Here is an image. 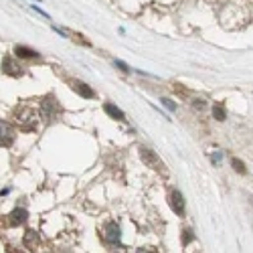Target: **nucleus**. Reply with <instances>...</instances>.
I'll use <instances>...</instances> for the list:
<instances>
[{
  "label": "nucleus",
  "instance_id": "nucleus-17",
  "mask_svg": "<svg viewBox=\"0 0 253 253\" xmlns=\"http://www.w3.org/2000/svg\"><path fill=\"white\" fill-rule=\"evenodd\" d=\"M114 65H116V67H120L124 73H128V71H130V67L126 65V63H122V61H114Z\"/></svg>",
  "mask_w": 253,
  "mask_h": 253
},
{
  "label": "nucleus",
  "instance_id": "nucleus-4",
  "mask_svg": "<svg viewBox=\"0 0 253 253\" xmlns=\"http://www.w3.org/2000/svg\"><path fill=\"white\" fill-rule=\"evenodd\" d=\"M140 154H142V160L148 164V166H152L154 170H158V172H164V168H162V162H160V158L152 152V150H148V148H140Z\"/></svg>",
  "mask_w": 253,
  "mask_h": 253
},
{
  "label": "nucleus",
  "instance_id": "nucleus-15",
  "mask_svg": "<svg viewBox=\"0 0 253 253\" xmlns=\"http://www.w3.org/2000/svg\"><path fill=\"white\" fill-rule=\"evenodd\" d=\"M182 233H184V239H182V243H184V245L193 241V231H191V229H184Z\"/></svg>",
  "mask_w": 253,
  "mask_h": 253
},
{
  "label": "nucleus",
  "instance_id": "nucleus-12",
  "mask_svg": "<svg viewBox=\"0 0 253 253\" xmlns=\"http://www.w3.org/2000/svg\"><path fill=\"white\" fill-rule=\"evenodd\" d=\"M37 243H39L37 233H35V231H27V235H25V245H27L29 249H33V247H37Z\"/></svg>",
  "mask_w": 253,
  "mask_h": 253
},
{
  "label": "nucleus",
  "instance_id": "nucleus-3",
  "mask_svg": "<svg viewBox=\"0 0 253 253\" xmlns=\"http://www.w3.org/2000/svg\"><path fill=\"white\" fill-rule=\"evenodd\" d=\"M101 239L108 245H120V239H122L120 225L118 223H108L101 229Z\"/></svg>",
  "mask_w": 253,
  "mask_h": 253
},
{
  "label": "nucleus",
  "instance_id": "nucleus-6",
  "mask_svg": "<svg viewBox=\"0 0 253 253\" xmlns=\"http://www.w3.org/2000/svg\"><path fill=\"white\" fill-rule=\"evenodd\" d=\"M170 207L176 215H184V199L178 191H172L170 193Z\"/></svg>",
  "mask_w": 253,
  "mask_h": 253
},
{
  "label": "nucleus",
  "instance_id": "nucleus-14",
  "mask_svg": "<svg viewBox=\"0 0 253 253\" xmlns=\"http://www.w3.org/2000/svg\"><path fill=\"white\" fill-rule=\"evenodd\" d=\"M231 164L235 166V170H237L239 174H245V164H243L239 158H231Z\"/></svg>",
  "mask_w": 253,
  "mask_h": 253
},
{
  "label": "nucleus",
  "instance_id": "nucleus-13",
  "mask_svg": "<svg viewBox=\"0 0 253 253\" xmlns=\"http://www.w3.org/2000/svg\"><path fill=\"white\" fill-rule=\"evenodd\" d=\"M213 116H215V118H217L219 122H223V120L227 118V112H225V108H223L221 103H217L215 108H213Z\"/></svg>",
  "mask_w": 253,
  "mask_h": 253
},
{
  "label": "nucleus",
  "instance_id": "nucleus-8",
  "mask_svg": "<svg viewBox=\"0 0 253 253\" xmlns=\"http://www.w3.org/2000/svg\"><path fill=\"white\" fill-rule=\"evenodd\" d=\"M10 217V225H20V223H25L27 221V217H29V213H27V209H14L12 213L8 215Z\"/></svg>",
  "mask_w": 253,
  "mask_h": 253
},
{
  "label": "nucleus",
  "instance_id": "nucleus-18",
  "mask_svg": "<svg viewBox=\"0 0 253 253\" xmlns=\"http://www.w3.org/2000/svg\"><path fill=\"white\" fill-rule=\"evenodd\" d=\"M211 160H213V164H219V162H221V152H217V154H215L213 158H211Z\"/></svg>",
  "mask_w": 253,
  "mask_h": 253
},
{
  "label": "nucleus",
  "instance_id": "nucleus-1",
  "mask_svg": "<svg viewBox=\"0 0 253 253\" xmlns=\"http://www.w3.org/2000/svg\"><path fill=\"white\" fill-rule=\"evenodd\" d=\"M61 112H63V108H61L59 101H57L53 95H49V97H45V99H41V103H39V114H41V118L47 120V122H55V120H59Z\"/></svg>",
  "mask_w": 253,
  "mask_h": 253
},
{
  "label": "nucleus",
  "instance_id": "nucleus-16",
  "mask_svg": "<svg viewBox=\"0 0 253 253\" xmlns=\"http://www.w3.org/2000/svg\"><path fill=\"white\" fill-rule=\"evenodd\" d=\"M162 105H164V108H168L170 112H176V103L170 101V99H162Z\"/></svg>",
  "mask_w": 253,
  "mask_h": 253
},
{
  "label": "nucleus",
  "instance_id": "nucleus-11",
  "mask_svg": "<svg viewBox=\"0 0 253 253\" xmlns=\"http://www.w3.org/2000/svg\"><path fill=\"white\" fill-rule=\"evenodd\" d=\"M105 112H108L112 118H116V120H124V112L120 108H116V105H112V103H105Z\"/></svg>",
  "mask_w": 253,
  "mask_h": 253
},
{
  "label": "nucleus",
  "instance_id": "nucleus-7",
  "mask_svg": "<svg viewBox=\"0 0 253 253\" xmlns=\"http://www.w3.org/2000/svg\"><path fill=\"white\" fill-rule=\"evenodd\" d=\"M71 85H73V89L81 95V97H87V99H91L93 97V91H91V87L87 85V83H81V81H71Z\"/></svg>",
  "mask_w": 253,
  "mask_h": 253
},
{
  "label": "nucleus",
  "instance_id": "nucleus-9",
  "mask_svg": "<svg viewBox=\"0 0 253 253\" xmlns=\"http://www.w3.org/2000/svg\"><path fill=\"white\" fill-rule=\"evenodd\" d=\"M2 71L8 73V75H20V73H23V69H20L10 57L2 59Z\"/></svg>",
  "mask_w": 253,
  "mask_h": 253
},
{
  "label": "nucleus",
  "instance_id": "nucleus-10",
  "mask_svg": "<svg viewBox=\"0 0 253 253\" xmlns=\"http://www.w3.org/2000/svg\"><path fill=\"white\" fill-rule=\"evenodd\" d=\"M14 53H16V57H20V59H39V53L33 51V49H29V47H16Z\"/></svg>",
  "mask_w": 253,
  "mask_h": 253
},
{
  "label": "nucleus",
  "instance_id": "nucleus-2",
  "mask_svg": "<svg viewBox=\"0 0 253 253\" xmlns=\"http://www.w3.org/2000/svg\"><path fill=\"white\" fill-rule=\"evenodd\" d=\"M16 120H18V126H20V130H25V132H33L37 130V114L33 110H18L16 112Z\"/></svg>",
  "mask_w": 253,
  "mask_h": 253
},
{
  "label": "nucleus",
  "instance_id": "nucleus-5",
  "mask_svg": "<svg viewBox=\"0 0 253 253\" xmlns=\"http://www.w3.org/2000/svg\"><path fill=\"white\" fill-rule=\"evenodd\" d=\"M0 134H2V146H10L12 142H14V130H12V126L8 124V122H0Z\"/></svg>",
  "mask_w": 253,
  "mask_h": 253
}]
</instances>
